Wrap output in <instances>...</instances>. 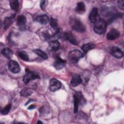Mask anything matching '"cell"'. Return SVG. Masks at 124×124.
Here are the masks:
<instances>
[{"label": "cell", "instance_id": "cell-1", "mask_svg": "<svg viewBox=\"0 0 124 124\" xmlns=\"http://www.w3.org/2000/svg\"><path fill=\"white\" fill-rule=\"evenodd\" d=\"M69 24L71 28L76 31L83 32L86 30L85 27L82 22L76 17H72L70 18Z\"/></svg>", "mask_w": 124, "mask_h": 124}, {"label": "cell", "instance_id": "cell-2", "mask_svg": "<svg viewBox=\"0 0 124 124\" xmlns=\"http://www.w3.org/2000/svg\"><path fill=\"white\" fill-rule=\"evenodd\" d=\"M107 22L103 19L99 18L95 23L93 30L94 32L98 34H103L106 31Z\"/></svg>", "mask_w": 124, "mask_h": 124}, {"label": "cell", "instance_id": "cell-3", "mask_svg": "<svg viewBox=\"0 0 124 124\" xmlns=\"http://www.w3.org/2000/svg\"><path fill=\"white\" fill-rule=\"evenodd\" d=\"M84 56L83 53L78 49H75L71 51L68 54V58L73 63H76L79 59L82 58Z\"/></svg>", "mask_w": 124, "mask_h": 124}, {"label": "cell", "instance_id": "cell-4", "mask_svg": "<svg viewBox=\"0 0 124 124\" xmlns=\"http://www.w3.org/2000/svg\"><path fill=\"white\" fill-rule=\"evenodd\" d=\"M26 73L23 78V81L25 84L28 83L31 80L40 78V76L37 73L34 71H29L27 69H26Z\"/></svg>", "mask_w": 124, "mask_h": 124}, {"label": "cell", "instance_id": "cell-5", "mask_svg": "<svg viewBox=\"0 0 124 124\" xmlns=\"http://www.w3.org/2000/svg\"><path fill=\"white\" fill-rule=\"evenodd\" d=\"M62 86L61 82L55 79L52 78L49 81V90L52 92H55L59 90Z\"/></svg>", "mask_w": 124, "mask_h": 124}, {"label": "cell", "instance_id": "cell-6", "mask_svg": "<svg viewBox=\"0 0 124 124\" xmlns=\"http://www.w3.org/2000/svg\"><path fill=\"white\" fill-rule=\"evenodd\" d=\"M8 68L10 71L14 73H17L20 71V67L18 63L13 60L9 61L8 62Z\"/></svg>", "mask_w": 124, "mask_h": 124}, {"label": "cell", "instance_id": "cell-7", "mask_svg": "<svg viewBox=\"0 0 124 124\" xmlns=\"http://www.w3.org/2000/svg\"><path fill=\"white\" fill-rule=\"evenodd\" d=\"M110 53L113 57L117 59H121L124 55L122 50L117 46H112L110 49Z\"/></svg>", "mask_w": 124, "mask_h": 124}, {"label": "cell", "instance_id": "cell-8", "mask_svg": "<svg viewBox=\"0 0 124 124\" xmlns=\"http://www.w3.org/2000/svg\"><path fill=\"white\" fill-rule=\"evenodd\" d=\"M65 62H66L64 60L62 59L60 57L58 56L55 58L53 65L56 69L60 70L64 67Z\"/></svg>", "mask_w": 124, "mask_h": 124}, {"label": "cell", "instance_id": "cell-9", "mask_svg": "<svg viewBox=\"0 0 124 124\" xmlns=\"http://www.w3.org/2000/svg\"><path fill=\"white\" fill-rule=\"evenodd\" d=\"M89 18L90 21L93 23H94L99 19L98 9L96 7H93L92 9L89 14Z\"/></svg>", "mask_w": 124, "mask_h": 124}, {"label": "cell", "instance_id": "cell-10", "mask_svg": "<svg viewBox=\"0 0 124 124\" xmlns=\"http://www.w3.org/2000/svg\"><path fill=\"white\" fill-rule=\"evenodd\" d=\"M64 38L70 42L72 44L74 45H78V41L75 37V36L73 34V33L69 31H66L64 33Z\"/></svg>", "mask_w": 124, "mask_h": 124}, {"label": "cell", "instance_id": "cell-11", "mask_svg": "<svg viewBox=\"0 0 124 124\" xmlns=\"http://www.w3.org/2000/svg\"><path fill=\"white\" fill-rule=\"evenodd\" d=\"M120 35L119 31L115 29H111L107 34V38L108 40H113L117 38Z\"/></svg>", "mask_w": 124, "mask_h": 124}, {"label": "cell", "instance_id": "cell-12", "mask_svg": "<svg viewBox=\"0 0 124 124\" xmlns=\"http://www.w3.org/2000/svg\"><path fill=\"white\" fill-rule=\"evenodd\" d=\"M80 83H81V79L80 76L77 74L73 75L70 82L71 86L72 87H75L78 86Z\"/></svg>", "mask_w": 124, "mask_h": 124}, {"label": "cell", "instance_id": "cell-13", "mask_svg": "<svg viewBox=\"0 0 124 124\" xmlns=\"http://www.w3.org/2000/svg\"><path fill=\"white\" fill-rule=\"evenodd\" d=\"M35 20L41 24L46 25L48 22L49 18L46 15H43L37 16L35 18Z\"/></svg>", "mask_w": 124, "mask_h": 124}, {"label": "cell", "instance_id": "cell-14", "mask_svg": "<svg viewBox=\"0 0 124 124\" xmlns=\"http://www.w3.org/2000/svg\"><path fill=\"white\" fill-rule=\"evenodd\" d=\"M85 11L86 8L84 3L82 1L78 2L76 7V11L77 13L79 14H83L85 13Z\"/></svg>", "mask_w": 124, "mask_h": 124}, {"label": "cell", "instance_id": "cell-15", "mask_svg": "<svg viewBox=\"0 0 124 124\" xmlns=\"http://www.w3.org/2000/svg\"><path fill=\"white\" fill-rule=\"evenodd\" d=\"M74 94L76 96V97L78 101L79 104H80L82 106H83L84 105H85L86 104V100L85 98L84 97L83 95H82V94L81 92H76L75 93V94Z\"/></svg>", "mask_w": 124, "mask_h": 124}, {"label": "cell", "instance_id": "cell-16", "mask_svg": "<svg viewBox=\"0 0 124 124\" xmlns=\"http://www.w3.org/2000/svg\"><path fill=\"white\" fill-rule=\"evenodd\" d=\"M49 47L52 51H56L59 49L60 43L57 40H53L49 42Z\"/></svg>", "mask_w": 124, "mask_h": 124}, {"label": "cell", "instance_id": "cell-17", "mask_svg": "<svg viewBox=\"0 0 124 124\" xmlns=\"http://www.w3.org/2000/svg\"><path fill=\"white\" fill-rule=\"evenodd\" d=\"M1 53L2 55L8 59H10L12 58L13 53L11 49L8 47H5L3 48L1 50Z\"/></svg>", "mask_w": 124, "mask_h": 124}, {"label": "cell", "instance_id": "cell-18", "mask_svg": "<svg viewBox=\"0 0 124 124\" xmlns=\"http://www.w3.org/2000/svg\"><path fill=\"white\" fill-rule=\"evenodd\" d=\"M94 47H95V45L93 43H88L87 44H84L82 46L81 49L83 50V51L85 53H86L88 51L90 50L91 49H93V48H94Z\"/></svg>", "mask_w": 124, "mask_h": 124}, {"label": "cell", "instance_id": "cell-19", "mask_svg": "<svg viewBox=\"0 0 124 124\" xmlns=\"http://www.w3.org/2000/svg\"><path fill=\"white\" fill-rule=\"evenodd\" d=\"M26 22V18L23 15H20L17 18L16 23L19 27H23L25 25Z\"/></svg>", "mask_w": 124, "mask_h": 124}, {"label": "cell", "instance_id": "cell-20", "mask_svg": "<svg viewBox=\"0 0 124 124\" xmlns=\"http://www.w3.org/2000/svg\"><path fill=\"white\" fill-rule=\"evenodd\" d=\"M13 20V16L6 17L3 22V28L5 30L8 29L12 24Z\"/></svg>", "mask_w": 124, "mask_h": 124}, {"label": "cell", "instance_id": "cell-21", "mask_svg": "<svg viewBox=\"0 0 124 124\" xmlns=\"http://www.w3.org/2000/svg\"><path fill=\"white\" fill-rule=\"evenodd\" d=\"M34 53H35L37 55L39 56L40 57H41L42 58L45 59V60H46L48 59V56L47 55L44 51H43L42 50H41V49H36L34 50Z\"/></svg>", "mask_w": 124, "mask_h": 124}, {"label": "cell", "instance_id": "cell-22", "mask_svg": "<svg viewBox=\"0 0 124 124\" xmlns=\"http://www.w3.org/2000/svg\"><path fill=\"white\" fill-rule=\"evenodd\" d=\"M10 5L12 9L16 11L18 8L19 2L17 0H10Z\"/></svg>", "mask_w": 124, "mask_h": 124}, {"label": "cell", "instance_id": "cell-23", "mask_svg": "<svg viewBox=\"0 0 124 124\" xmlns=\"http://www.w3.org/2000/svg\"><path fill=\"white\" fill-rule=\"evenodd\" d=\"M32 93V92L31 90L28 88H24L20 92L21 95L24 97H27L31 95Z\"/></svg>", "mask_w": 124, "mask_h": 124}, {"label": "cell", "instance_id": "cell-24", "mask_svg": "<svg viewBox=\"0 0 124 124\" xmlns=\"http://www.w3.org/2000/svg\"><path fill=\"white\" fill-rule=\"evenodd\" d=\"M74 98V113H77L78 111L79 102L76 97V96L74 94L73 96Z\"/></svg>", "mask_w": 124, "mask_h": 124}, {"label": "cell", "instance_id": "cell-25", "mask_svg": "<svg viewBox=\"0 0 124 124\" xmlns=\"http://www.w3.org/2000/svg\"><path fill=\"white\" fill-rule=\"evenodd\" d=\"M18 56L20 58L25 61H28L29 59L28 54L25 51H20L18 53Z\"/></svg>", "mask_w": 124, "mask_h": 124}, {"label": "cell", "instance_id": "cell-26", "mask_svg": "<svg viewBox=\"0 0 124 124\" xmlns=\"http://www.w3.org/2000/svg\"><path fill=\"white\" fill-rule=\"evenodd\" d=\"M89 77L90 76L89 73H86V72L85 73H84V74L82 76H80L81 79V83H82L84 85L86 84V83L88 82V80L90 78Z\"/></svg>", "mask_w": 124, "mask_h": 124}, {"label": "cell", "instance_id": "cell-27", "mask_svg": "<svg viewBox=\"0 0 124 124\" xmlns=\"http://www.w3.org/2000/svg\"><path fill=\"white\" fill-rule=\"evenodd\" d=\"M50 25L51 26V28L54 30L58 29V22L57 19L55 18H51L50 21Z\"/></svg>", "mask_w": 124, "mask_h": 124}, {"label": "cell", "instance_id": "cell-28", "mask_svg": "<svg viewBox=\"0 0 124 124\" xmlns=\"http://www.w3.org/2000/svg\"><path fill=\"white\" fill-rule=\"evenodd\" d=\"M11 104H8L6 106H5L1 110V113L3 115H6L7 114L11 108Z\"/></svg>", "mask_w": 124, "mask_h": 124}, {"label": "cell", "instance_id": "cell-29", "mask_svg": "<svg viewBox=\"0 0 124 124\" xmlns=\"http://www.w3.org/2000/svg\"><path fill=\"white\" fill-rule=\"evenodd\" d=\"M48 4L47 0H41L40 2V7L42 10H44Z\"/></svg>", "mask_w": 124, "mask_h": 124}, {"label": "cell", "instance_id": "cell-30", "mask_svg": "<svg viewBox=\"0 0 124 124\" xmlns=\"http://www.w3.org/2000/svg\"><path fill=\"white\" fill-rule=\"evenodd\" d=\"M118 6L119 8L122 10H124V1L123 0H120L118 1Z\"/></svg>", "mask_w": 124, "mask_h": 124}, {"label": "cell", "instance_id": "cell-31", "mask_svg": "<svg viewBox=\"0 0 124 124\" xmlns=\"http://www.w3.org/2000/svg\"><path fill=\"white\" fill-rule=\"evenodd\" d=\"M35 108V106H34V105H30L29 107H28V109H33V108Z\"/></svg>", "mask_w": 124, "mask_h": 124}, {"label": "cell", "instance_id": "cell-32", "mask_svg": "<svg viewBox=\"0 0 124 124\" xmlns=\"http://www.w3.org/2000/svg\"><path fill=\"white\" fill-rule=\"evenodd\" d=\"M31 101H32V99H30V100H29V101H28V102H27V103L25 104V105H27L30 102H31Z\"/></svg>", "mask_w": 124, "mask_h": 124}, {"label": "cell", "instance_id": "cell-33", "mask_svg": "<svg viewBox=\"0 0 124 124\" xmlns=\"http://www.w3.org/2000/svg\"><path fill=\"white\" fill-rule=\"evenodd\" d=\"M38 123H39V124H42L43 123L41 122L40 121H38L37 122V124H38Z\"/></svg>", "mask_w": 124, "mask_h": 124}]
</instances>
